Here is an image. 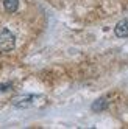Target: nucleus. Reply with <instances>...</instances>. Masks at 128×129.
Here are the masks:
<instances>
[{
  "instance_id": "obj_4",
  "label": "nucleus",
  "mask_w": 128,
  "mask_h": 129,
  "mask_svg": "<svg viewBox=\"0 0 128 129\" xmlns=\"http://www.w3.org/2000/svg\"><path fill=\"white\" fill-rule=\"evenodd\" d=\"M108 106H109V98L108 96H100L98 100H95L92 103L91 109H92L94 112H102V110H105Z\"/></svg>"
},
{
  "instance_id": "obj_5",
  "label": "nucleus",
  "mask_w": 128,
  "mask_h": 129,
  "mask_svg": "<svg viewBox=\"0 0 128 129\" xmlns=\"http://www.w3.org/2000/svg\"><path fill=\"white\" fill-rule=\"evenodd\" d=\"M3 6L8 13H16L19 8V0H3Z\"/></svg>"
},
{
  "instance_id": "obj_1",
  "label": "nucleus",
  "mask_w": 128,
  "mask_h": 129,
  "mask_svg": "<svg viewBox=\"0 0 128 129\" xmlns=\"http://www.w3.org/2000/svg\"><path fill=\"white\" fill-rule=\"evenodd\" d=\"M16 47V38H14V34L10 31V30H2L0 31V51L2 53H8V51H11L14 50Z\"/></svg>"
},
{
  "instance_id": "obj_2",
  "label": "nucleus",
  "mask_w": 128,
  "mask_h": 129,
  "mask_svg": "<svg viewBox=\"0 0 128 129\" xmlns=\"http://www.w3.org/2000/svg\"><path fill=\"white\" fill-rule=\"evenodd\" d=\"M38 96L36 95H20V96H14L13 98V106L14 107H19V109H27V107H31L34 106Z\"/></svg>"
},
{
  "instance_id": "obj_3",
  "label": "nucleus",
  "mask_w": 128,
  "mask_h": 129,
  "mask_svg": "<svg viewBox=\"0 0 128 129\" xmlns=\"http://www.w3.org/2000/svg\"><path fill=\"white\" fill-rule=\"evenodd\" d=\"M114 33L117 38H128V20L122 19L120 22H117L114 26Z\"/></svg>"
},
{
  "instance_id": "obj_6",
  "label": "nucleus",
  "mask_w": 128,
  "mask_h": 129,
  "mask_svg": "<svg viewBox=\"0 0 128 129\" xmlns=\"http://www.w3.org/2000/svg\"><path fill=\"white\" fill-rule=\"evenodd\" d=\"M11 87V84H0V92H3V90H8Z\"/></svg>"
}]
</instances>
